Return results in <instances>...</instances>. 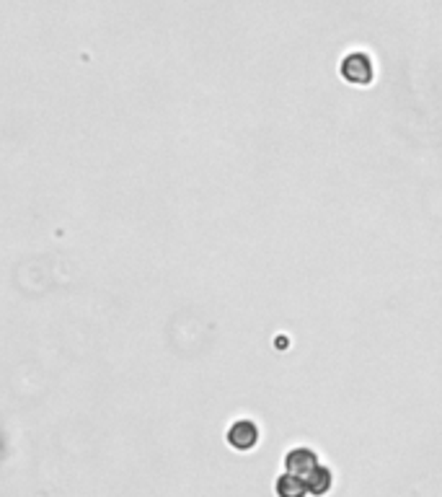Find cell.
Masks as SVG:
<instances>
[{"mask_svg":"<svg viewBox=\"0 0 442 497\" xmlns=\"http://www.w3.org/2000/svg\"><path fill=\"white\" fill-rule=\"evenodd\" d=\"M319 467H321V464H319V456H316V451H311V448H293V451H288V456H285V469H288V474L300 477L303 482H308V477Z\"/></svg>","mask_w":442,"mask_h":497,"instance_id":"cell-2","label":"cell"},{"mask_svg":"<svg viewBox=\"0 0 442 497\" xmlns=\"http://www.w3.org/2000/svg\"><path fill=\"white\" fill-rule=\"evenodd\" d=\"M331 485H334V474L328 471L326 467H319L311 477H308V482H305V487H308V495L313 497H321L326 495L328 490H331Z\"/></svg>","mask_w":442,"mask_h":497,"instance_id":"cell-5","label":"cell"},{"mask_svg":"<svg viewBox=\"0 0 442 497\" xmlns=\"http://www.w3.org/2000/svg\"><path fill=\"white\" fill-rule=\"evenodd\" d=\"M274 493H277V497H305L308 495V487H305V482L300 477H293V474L285 471L282 477H277Z\"/></svg>","mask_w":442,"mask_h":497,"instance_id":"cell-4","label":"cell"},{"mask_svg":"<svg viewBox=\"0 0 442 497\" xmlns=\"http://www.w3.org/2000/svg\"><path fill=\"white\" fill-rule=\"evenodd\" d=\"M228 443L236 451H251L259 443V428H257V422H251V420H238V422H233L231 430H228Z\"/></svg>","mask_w":442,"mask_h":497,"instance_id":"cell-3","label":"cell"},{"mask_svg":"<svg viewBox=\"0 0 442 497\" xmlns=\"http://www.w3.org/2000/svg\"><path fill=\"white\" fill-rule=\"evenodd\" d=\"M339 73L347 84L352 86H367L375 76V68H373V58L367 52H359L354 50L350 55H344L342 65H339Z\"/></svg>","mask_w":442,"mask_h":497,"instance_id":"cell-1","label":"cell"}]
</instances>
